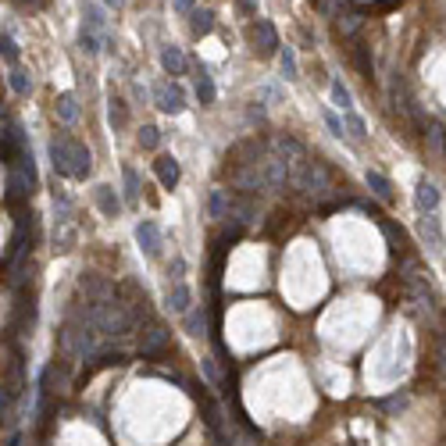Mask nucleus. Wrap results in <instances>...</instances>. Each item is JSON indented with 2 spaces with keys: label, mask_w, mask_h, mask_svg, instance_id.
<instances>
[{
  "label": "nucleus",
  "mask_w": 446,
  "mask_h": 446,
  "mask_svg": "<svg viewBox=\"0 0 446 446\" xmlns=\"http://www.w3.org/2000/svg\"><path fill=\"white\" fill-rule=\"evenodd\" d=\"M54 114H57V122H65V125H75L79 122V100L75 93H61L54 100Z\"/></svg>",
  "instance_id": "nucleus-9"
},
{
  "label": "nucleus",
  "mask_w": 446,
  "mask_h": 446,
  "mask_svg": "<svg viewBox=\"0 0 446 446\" xmlns=\"http://www.w3.org/2000/svg\"><path fill=\"white\" fill-rule=\"evenodd\" d=\"M0 57H4L11 68H18V57H22V54H18V43H15L8 33H0Z\"/></svg>",
  "instance_id": "nucleus-22"
},
{
  "label": "nucleus",
  "mask_w": 446,
  "mask_h": 446,
  "mask_svg": "<svg viewBox=\"0 0 446 446\" xmlns=\"http://www.w3.org/2000/svg\"><path fill=\"white\" fill-rule=\"evenodd\" d=\"M47 151H50V164H54V171L65 175V178H86L89 168H93V157H89V151H86L79 139L54 136Z\"/></svg>",
  "instance_id": "nucleus-1"
},
{
  "label": "nucleus",
  "mask_w": 446,
  "mask_h": 446,
  "mask_svg": "<svg viewBox=\"0 0 446 446\" xmlns=\"http://www.w3.org/2000/svg\"><path fill=\"white\" fill-rule=\"evenodd\" d=\"M200 329H203V318L200 314H190V336H200Z\"/></svg>",
  "instance_id": "nucleus-34"
},
{
  "label": "nucleus",
  "mask_w": 446,
  "mask_h": 446,
  "mask_svg": "<svg viewBox=\"0 0 446 446\" xmlns=\"http://www.w3.org/2000/svg\"><path fill=\"white\" fill-rule=\"evenodd\" d=\"M422 236H425V243H432V250H439V247H443V236H439V222H436L432 215H425V218H422Z\"/></svg>",
  "instance_id": "nucleus-19"
},
{
  "label": "nucleus",
  "mask_w": 446,
  "mask_h": 446,
  "mask_svg": "<svg viewBox=\"0 0 446 446\" xmlns=\"http://www.w3.org/2000/svg\"><path fill=\"white\" fill-rule=\"evenodd\" d=\"M154 171H157V183H161L164 190H175V186H178V175H183V168H178V161H175L171 154H161V157L154 161Z\"/></svg>",
  "instance_id": "nucleus-6"
},
{
  "label": "nucleus",
  "mask_w": 446,
  "mask_h": 446,
  "mask_svg": "<svg viewBox=\"0 0 446 446\" xmlns=\"http://www.w3.org/2000/svg\"><path fill=\"white\" fill-rule=\"evenodd\" d=\"M325 125L332 129V136H343V132H346V129H343V122H339V118H336L332 111H325Z\"/></svg>",
  "instance_id": "nucleus-31"
},
{
  "label": "nucleus",
  "mask_w": 446,
  "mask_h": 446,
  "mask_svg": "<svg viewBox=\"0 0 446 446\" xmlns=\"http://www.w3.org/2000/svg\"><path fill=\"white\" fill-rule=\"evenodd\" d=\"M357 68H361V75L364 79H371V72H375V65H371V54H368V47H357Z\"/></svg>",
  "instance_id": "nucleus-27"
},
{
  "label": "nucleus",
  "mask_w": 446,
  "mask_h": 446,
  "mask_svg": "<svg viewBox=\"0 0 446 446\" xmlns=\"http://www.w3.org/2000/svg\"><path fill=\"white\" fill-rule=\"evenodd\" d=\"M154 104H157L164 114H178V111L186 107V93H183L175 82H161V86H154Z\"/></svg>",
  "instance_id": "nucleus-4"
},
{
  "label": "nucleus",
  "mask_w": 446,
  "mask_h": 446,
  "mask_svg": "<svg viewBox=\"0 0 446 446\" xmlns=\"http://www.w3.org/2000/svg\"><path fill=\"white\" fill-rule=\"evenodd\" d=\"M207 211H211V218H225L229 215V200L222 190H211V197H207Z\"/></svg>",
  "instance_id": "nucleus-23"
},
{
  "label": "nucleus",
  "mask_w": 446,
  "mask_h": 446,
  "mask_svg": "<svg viewBox=\"0 0 446 446\" xmlns=\"http://www.w3.org/2000/svg\"><path fill=\"white\" fill-rule=\"evenodd\" d=\"M93 200H97V211H100L104 218H118V215H122V200H118L114 186H97Z\"/></svg>",
  "instance_id": "nucleus-7"
},
{
  "label": "nucleus",
  "mask_w": 446,
  "mask_h": 446,
  "mask_svg": "<svg viewBox=\"0 0 446 446\" xmlns=\"http://www.w3.org/2000/svg\"><path fill=\"white\" fill-rule=\"evenodd\" d=\"M104 4H107V8H114V11H118V8H122V4H125V0H104Z\"/></svg>",
  "instance_id": "nucleus-36"
},
{
  "label": "nucleus",
  "mask_w": 446,
  "mask_h": 446,
  "mask_svg": "<svg viewBox=\"0 0 446 446\" xmlns=\"http://www.w3.org/2000/svg\"><path fill=\"white\" fill-rule=\"evenodd\" d=\"M240 8H243V11H247V15H250V11H254V8H257V0H240Z\"/></svg>",
  "instance_id": "nucleus-35"
},
{
  "label": "nucleus",
  "mask_w": 446,
  "mask_h": 446,
  "mask_svg": "<svg viewBox=\"0 0 446 446\" xmlns=\"http://www.w3.org/2000/svg\"><path fill=\"white\" fill-rule=\"evenodd\" d=\"M197 11V0H175V15H193Z\"/></svg>",
  "instance_id": "nucleus-33"
},
{
  "label": "nucleus",
  "mask_w": 446,
  "mask_h": 446,
  "mask_svg": "<svg viewBox=\"0 0 446 446\" xmlns=\"http://www.w3.org/2000/svg\"><path fill=\"white\" fill-rule=\"evenodd\" d=\"M11 89H15V93L18 97H29V93H33V79H29V72H22V68H11Z\"/></svg>",
  "instance_id": "nucleus-20"
},
{
  "label": "nucleus",
  "mask_w": 446,
  "mask_h": 446,
  "mask_svg": "<svg viewBox=\"0 0 446 446\" xmlns=\"http://www.w3.org/2000/svg\"><path fill=\"white\" fill-rule=\"evenodd\" d=\"M86 29H89V33H104V11L97 8V4H86Z\"/></svg>",
  "instance_id": "nucleus-24"
},
{
  "label": "nucleus",
  "mask_w": 446,
  "mask_h": 446,
  "mask_svg": "<svg viewBox=\"0 0 446 446\" xmlns=\"http://www.w3.org/2000/svg\"><path fill=\"white\" fill-rule=\"evenodd\" d=\"M279 68H282V79H286V82L300 79V65H296V54H293V47H282V54H279Z\"/></svg>",
  "instance_id": "nucleus-17"
},
{
  "label": "nucleus",
  "mask_w": 446,
  "mask_h": 446,
  "mask_svg": "<svg viewBox=\"0 0 446 446\" xmlns=\"http://www.w3.org/2000/svg\"><path fill=\"white\" fill-rule=\"evenodd\" d=\"M82 321L89 325V329H97L100 336H125L132 329V314L122 304H114V300H93L86 307Z\"/></svg>",
  "instance_id": "nucleus-2"
},
{
  "label": "nucleus",
  "mask_w": 446,
  "mask_h": 446,
  "mask_svg": "<svg viewBox=\"0 0 446 446\" xmlns=\"http://www.w3.org/2000/svg\"><path fill=\"white\" fill-rule=\"evenodd\" d=\"M364 178H368V186H371V193H375V197H378L382 203H390V200H393V186H390V178H385L382 171L368 168V175H364Z\"/></svg>",
  "instance_id": "nucleus-13"
},
{
  "label": "nucleus",
  "mask_w": 446,
  "mask_h": 446,
  "mask_svg": "<svg viewBox=\"0 0 446 446\" xmlns=\"http://www.w3.org/2000/svg\"><path fill=\"white\" fill-rule=\"evenodd\" d=\"M136 243H139V250H143L146 257H157V250H161V229H157L151 218H143V222L136 225Z\"/></svg>",
  "instance_id": "nucleus-5"
},
{
  "label": "nucleus",
  "mask_w": 446,
  "mask_h": 446,
  "mask_svg": "<svg viewBox=\"0 0 446 446\" xmlns=\"http://www.w3.org/2000/svg\"><path fill=\"white\" fill-rule=\"evenodd\" d=\"M346 125H350V132H353V136H364V122H361V118H357L353 111L346 114Z\"/></svg>",
  "instance_id": "nucleus-32"
},
{
  "label": "nucleus",
  "mask_w": 446,
  "mask_h": 446,
  "mask_svg": "<svg viewBox=\"0 0 446 446\" xmlns=\"http://www.w3.org/2000/svg\"><path fill=\"white\" fill-rule=\"evenodd\" d=\"M361 22H364V15H357V11H353V15H343V18H339V29H343V36H353L357 29H361Z\"/></svg>",
  "instance_id": "nucleus-28"
},
{
  "label": "nucleus",
  "mask_w": 446,
  "mask_h": 446,
  "mask_svg": "<svg viewBox=\"0 0 446 446\" xmlns=\"http://www.w3.org/2000/svg\"><path fill=\"white\" fill-rule=\"evenodd\" d=\"M161 68H164L168 75H183V72H186V54L168 43V47L161 50Z\"/></svg>",
  "instance_id": "nucleus-12"
},
{
  "label": "nucleus",
  "mask_w": 446,
  "mask_h": 446,
  "mask_svg": "<svg viewBox=\"0 0 446 446\" xmlns=\"http://www.w3.org/2000/svg\"><path fill=\"white\" fill-rule=\"evenodd\" d=\"M296 183L304 190H311V193H325L329 190V168L321 161H300L296 164Z\"/></svg>",
  "instance_id": "nucleus-3"
},
{
  "label": "nucleus",
  "mask_w": 446,
  "mask_h": 446,
  "mask_svg": "<svg viewBox=\"0 0 446 446\" xmlns=\"http://www.w3.org/2000/svg\"><path fill=\"white\" fill-rule=\"evenodd\" d=\"M425 132H429V143H432V151H439V154H443V129H439V125H429Z\"/></svg>",
  "instance_id": "nucleus-30"
},
{
  "label": "nucleus",
  "mask_w": 446,
  "mask_h": 446,
  "mask_svg": "<svg viewBox=\"0 0 446 446\" xmlns=\"http://www.w3.org/2000/svg\"><path fill=\"white\" fill-rule=\"evenodd\" d=\"M190 18H193V22H190V25H193V36H207V33L215 29V15H211V11H193Z\"/></svg>",
  "instance_id": "nucleus-18"
},
{
  "label": "nucleus",
  "mask_w": 446,
  "mask_h": 446,
  "mask_svg": "<svg viewBox=\"0 0 446 446\" xmlns=\"http://www.w3.org/2000/svg\"><path fill=\"white\" fill-rule=\"evenodd\" d=\"M190 300H193L190 286H186V282H175V289L168 293V307H171L175 314H186V311H190Z\"/></svg>",
  "instance_id": "nucleus-14"
},
{
  "label": "nucleus",
  "mask_w": 446,
  "mask_h": 446,
  "mask_svg": "<svg viewBox=\"0 0 446 446\" xmlns=\"http://www.w3.org/2000/svg\"><path fill=\"white\" fill-rule=\"evenodd\" d=\"M139 143L146 146V151H154V146L161 143V132H157V125H143V132H139Z\"/></svg>",
  "instance_id": "nucleus-29"
},
{
  "label": "nucleus",
  "mask_w": 446,
  "mask_h": 446,
  "mask_svg": "<svg viewBox=\"0 0 446 446\" xmlns=\"http://www.w3.org/2000/svg\"><path fill=\"white\" fill-rule=\"evenodd\" d=\"M414 203H418V211H422V215H432L436 207H439V190H436V183L422 178L418 190H414Z\"/></svg>",
  "instance_id": "nucleus-8"
},
{
  "label": "nucleus",
  "mask_w": 446,
  "mask_h": 446,
  "mask_svg": "<svg viewBox=\"0 0 446 446\" xmlns=\"http://www.w3.org/2000/svg\"><path fill=\"white\" fill-rule=\"evenodd\" d=\"M197 100L200 104H215V79L203 65H200V75H197Z\"/></svg>",
  "instance_id": "nucleus-16"
},
{
  "label": "nucleus",
  "mask_w": 446,
  "mask_h": 446,
  "mask_svg": "<svg viewBox=\"0 0 446 446\" xmlns=\"http://www.w3.org/2000/svg\"><path fill=\"white\" fill-rule=\"evenodd\" d=\"M122 178H125V200H129V203H136V200H139V190H143V186H139L136 168H129V164H125V168H122Z\"/></svg>",
  "instance_id": "nucleus-21"
},
{
  "label": "nucleus",
  "mask_w": 446,
  "mask_h": 446,
  "mask_svg": "<svg viewBox=\"0 0 446 446\" xmlns=\"http://www.w3.org/2000/svg\"><path fill=\"white\" fill-rule=\"evenodd\" d=\"M107 118H111V125H114V129H125V122H129V111H125V104H122V100H111Z\"/></svg>",
  "instance_id": "nucleus-26"
},
{
  "label": "nucleus",
  "mask_w": 446,
  "mask_h": 446,
  "mask_svg": "<svg viewBox=\"0 0 446 446\" xmlns=\"http://www.w3.org/2000/svg\"><path fill=\"white\" fill-rule=\"evenodd\" d=\"M254 43L268 54V50H275L279 47V36H275V25L268 22V18H257L254 22Z\"/></svg>",
  "instance_id": "nucleus-10"
},
{
  "label": "nucleus",
  "mask_w": 446,
  "mask_h": 446,
  "mask_svg": "<svg viewBox=\"0 0 446 446\" xmlns=\"http://www.w3.org/2000/svg\"><path fill=\"white\" fill-rule=\"evenodd\" d=\"M164 343H168V332L161 329V325H154V329H146L143 336H139V353H157V350H164Z\"/></svg>",
  "instance_id": "nucleus-11"
},
{
  "label": "nucleus",
  "mask_w": 446,
  "mask_h": 446,
  "mask_svg": "<svg viewBox=\"0 0 446 446\" xmlns=\"http://www.w3.org/2000/svg\"><path fill=\"white\" fill-rule=\"evenodd\" d=\"M79 47H82V54L93 57V54H100V36L89 33V29H82V33H79Z\"/></svg>",
  "instance_id": "nucleus-25"
},
{
  "label": "nucleus",
  "mask_w": 446,
  "mask_h": 446,
  "mask_svg": "<svg viewBox=\"0 0 446 446\" xmlns=\"http://www.w3.org/2000/svg\"><path fill=\"white\" fill-rule=\"evenodd\" d=\"M329 93H332V104H336L343 114L353 111V97H350V89L343 86V79H332V82H329Z\"/></svg>",
  "instance_id": "nucleus-15"
}]
</instances>
